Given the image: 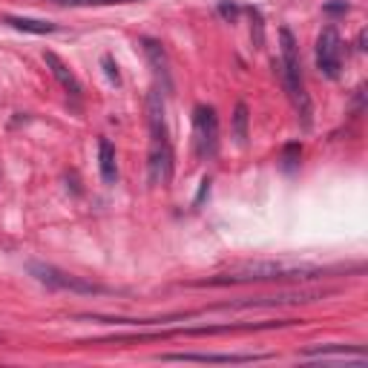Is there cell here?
<instances>
[{"instance_id": "cell-1", "label": "cell", "mask_w": 368, "mask_h": 368, "mask_svg": "<svg viewBox=\"0 0 368 368\" xmlns=\"http://www.w3.org/2000/svg\"><path fill=\"white\" fill-rule=\"evenodd\" d=\"M316 273H322V268L305 262H245L196 285L216 288V285H242V282H288V280H314Z\"/></svg>"}, {"instance_id": "cell-2", "label": "cell", "mask_w": 368, "mask_h": 368, "mask_svg": "<svg viewBox=\"0 0 368 368\" xmlns=\"http://www.w3.org/2000/svg\"><path fill=\"white\" fill-rule=\"evenodd\" d=\"M280 43H282V58H280V72H282V81H285V92L288 98L302 121V130H311V115H314V107H311V98H308V89H305V75H302V61H299V46H297V38L288 26L280 29Z\"/></svg>"}, {"instance_id": "cell-3", "label": "cell", "mask_w": 368, "mask_h": 368, "mask_svg": "<svg viewBox=\"0 0 368 368\" xmlns=\"http://www.w3.org/2000/svg\"><path fill=\"white\" fill-rule=\"evenodd\" d=\"M29 273L46 288H55V291H72V294H107V288L96 285V282H86L78 280L72 273L58 270L55 265H43V262H29Z\"/></svg>"}, {"instance_id": "cell-4", "label": "cell", "mask_w": 368, "mask_h": 368, "mask_svg": "<svg viewBox=\"0 0 368 368\" xmlns=\"http://www.w3.org/2000/svg\"><path fill=\"white\" fill-rule=\"evenodd\" d=\"M193 142L199 159H213L219 150V118L213 107L199 104L193 110Z\"/></svg>"}, {"instance_id": "cell-5", "label": "cell", "mask_w": 368, "mask_h": 368, "mask_svg": "<svg viewBox=\"0 0 368 368\" xmlns=\"http://www.w3.org/2000/svg\"><path fill=\"white\" fill-rule=\"evenodd\" d=\"M316 69L326 78H340L343 69V38L334 26H326L316 38Z\"/></svg>"}, {"instance_id": "cell-6", "label": "cell", "mask_w": 368, "mask_h": 368, "mask_svg": "<svg viewBox=\"0 0 368 368\" xmlns=\"http://www.w3.org/2000/svg\"><path fill=\"white\" fill-rule=\"evenodd\" d=\"M147 173L153 188H164L173 178V144L167 135H150V153H147Z\"/></svg>"}, {"instance_id": "cell-7", "label": "cell", "mask_w": 368, "mask_h": 368, "mask_svg": "<svg viewBox=\"0 0 368 368\" xmlns=\"http://www.w3.org/2000/svg\"><path fill=\"white\" fill-rule=\"evenodd\" d=\"M305 360H319V362H337V365H365L368 354L360 345H314L302 351Z\"/></svg>"}, {"instance_id": "cell-8", "label": "cell", "mask_w": 368, "mask_h": 368, "mask_svg": "<svg viewBox=\"0 0 368 368\" xmlns=\"http://www.w3.org/2000/svg\"><path fill=\"white\" fill-rule=\"evenodd\" d=\"M167 362H222V365H242V362H262L270 360V354H164Z\"/></svg>"}, {"instance_id": "cell-9", "label": "cell", "mask_w": 368, "mask_h": 368, "mask_svg": "<svg viewBox=\"0 0 368 368\" xmlns=\"http://www.w3.org/2000/svg\"><path fill=\"white\" fill-rule=\"evenodd\" d=\"M144 46V55L150 58L153 64V72H156V86L164 92V96H170V89H173V81H170V64H167V52H164V46L153 38H144L142 40Z\"/></svg>"}, {"instance_id": "cell-10", "label": "cell", "mask_w": 368, "mask_h": 368, "mask_svg": "<svg viewBox=\"0 0 368 368\" xmlns=\"http://www.w3.org/2000/svg\"><path fill=\"white\" fill-rule=\"evenodd\" d=\"M43 61H46V67H50V72L55 75V81L64 86V92L72 98V101H81V81L75 78V72L55 55V52H43Z\"/></svg>"}, {"instance_id": "cell-11", "label": "cell", "mask_w": 368, "mask_h": 368, "mask_svg": "<svg viewBox=\"0 0 368 368\" xmlns=\"http://www.w3.org/2000/svg\"><path fill=\"white\" fill-rule=\"evenodd\" d=\"M98 170H101V178L104 184H115L118 181V161H115V147L101 138L98 142Z\"/></svg>"}, {"instance_id": "cell-12", "label": "cell", "mask_w": 368, "mask_h": 368, "mask_svg": "<svg viewBox=\"0 0 368 368\" xmlns=\"http://www.w3.org/2000/svg\"><path fill=\"white\" fill-rule=\"evenodd\" d=\"M6 23H9L12 29L29 32V35H52V32H58L55 23H50V21H38V18H18V15H9Z\"/></svg>"}, {"instance_id": "cell-13", "label": "cell", "mask_w": 368, "mask_h": 368, "mask_svg": "<svg viewBox=\"0 0 368 368\" xmlns=\"http://www.w3.org/2000/svg\"><path fill=\"white\" fill-rule=\"evenodd\" d=\"M234 135L239 147L248 144V107L245 104H236V115H234Z\"/></svg>"}, {"instance_id": "cell-14", "label": "cell", "mask_w": 368, "mask_h": 368, "mask_svg": "<svg viewBox=\"0 0 368 368\" xmlns=\"http://www.w3.org/2000/svg\"><path fill=\"white\" fill-rule=\"evenodd\" d=\"M64 6H113V4H135V0H52Z\"/></svg>"}, {"instance_id": "cell-15", "label": "cell", "mask_w": 368, "mask_h": 368, "mask_svg": "<svg viewBox=\"0 0 368 368\" xmlns=\"http://www.w3.org/2000/svg\"><path fill=\"white\" fill-rule=\"evenodd\" d=\"M251 18H253V26H251V32H253V43H256V50L265 43V26H262V15L256 12V9H251Z\"/></svg>"}, {"instance_id": "cell-16", "label": "cell", "mask_w": 368, "mask_h": 368, "mask_svg": "<svg viewBox=\"0 0 368 368\" xmlns=\"http://www.w3.org/2000/svg\"><path fill=\"white\" fill-rule=\"evenodd\" d=\"M299 156H302V150H299V144H288V147H285V153H282V161H285V170H294V167H297V161H299Z\"/></svg>"}, {"instance_id": "cell-17", "label": "cell", "mask_w": 368, "mask_h": 368, "mask_svg": "<svg viewBox=\"0 0 368 368\" xmlns=\"http://www.w3.org/2000/svg\"><path fill=\"white\" fill-rule=\"evenodd\" d=\"M101 64H104V69H107V75H110V81H115V84H118L121 78H118V67L113 64V58H110V55H104V58H101Z\"/></svg>"}, {"instance_id": "cell-18", "label": "cell", "mask_w": 368, "mask_h": 368, "mask_svg": "<svg viewBox=\"0 0 368 368\" xmlns=\"http://www.w3.org/2000/svg\"><path fill=\"white\" fill-rule=\"evenodd\" d=\"M219 12H222V15H224V18H230V21H234V18H236V12H239V9H236V6H234V4H222V6H219Z\"/></svg>"}, {"instance_id": "cell-19", "label": "cell", "mask_w": 368, "mask_h": 368, "mask_svg": "<svg viewBox=\"0 0 368 368\" xmlns=\"http://www.w3.org/2000/svg\"><path fill=\"white\" fill-rule=\"evenodd\" d=\"M326 12H348V4H345V0H340V4H326Z\"/></svg>"}]
</instances>
